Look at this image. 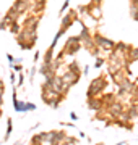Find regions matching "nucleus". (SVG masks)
Wrapping results in <instances>:
<instances>
[{
  "label": "nucleus",
  "mask_w": 138,
  "mask_h": 145,
  "mask_svg": "<svg viewBox=\"0 0 138 145\" xmlns=\"http://www.w3.org/2000/svg\"><path fill=\"white\" fill-rule=\"evenodd\" d=\"M70 118H72V119H78V116H76L75 113H70Z\"/></svg>",
  "instance_id": "24"
},
{
  "label": "nucleus",
  "mask_w": 138,
  "mask_h": 145,
  "mask_svg": "<svg viewBox=\"0 0 138 145\" xmlns=\"http://www.w3.org/2000/svg\"><path fill=\"white\" fill-rule=\"evenodd\" d=\"M102 63H104V60H102V58H98V60H96V65H94V66H96V68H101Z\"/></svg>",
  "instance_id": "21"
},
{
  "label": "nucleus",
  "mask_w": 138,
  "mask_h": 145,
  "mask_svg": "<svg viewBox=\"0 0 138 145\" xmlns=\"http://www.w3.org/2000/svg\"><path fill=\"white\" fill-rule=\"evenodd\" d=\"M93 40H94V44L99 47V48H104V50H114V47H115V42H112V40H109V39H106V37H102L101 34H94Z\"/></svg>",
  "instance_id": "3"
},
{
  "label": "nucleus",
  "mask_w": 138,
  "mask_h": 145,
  "mask_svg": "<svg viewBox=\"0 0 138 145\" xmlns=\"http://www.w3.org/2000/svg\"><path fill=\"white\" fill-rule=\"evenodd\" d=\"M127 55L130 57V60H132V61L138 60V48H132V47H130V50L127 52Z\"/></svg>",
  "instance_id": "12"
},
{
  "label": "nucleus",
  "mask_w": 138,
  "mask_h": 145,
  "mask_svg": "<svg viewBox=\"0 0 138 145\" xmlns=\"http://www.w3.org/2000/svg\"><path fill=\"white\" fill-rule=\"evenodd\" d=\"M117 145H125V142H119V144H117Z\"/></svg>",
  "instance_id": "26"
},
{
  "label": "nucleus",
  "mask_w": 138,
  "mask_h": 145,
  "mask_svg": "<svg viewBox=\"0 0 138 145\" xmlns=\"http://www.w3.org/2000/svg\"><path fill=\"white\" fill-rule=\"evenodd\" d=\"M8 29H10V32H13V34H20V24L18 23H11L10 26H8Z\"/></svg>",
  "instance_id": "13"
},
{
  "label": "nucleus",
  "mask_w": 138,
  "mask_h": 145,
  "mask_svg": "<svg viewBox=\"0 0 138 145\" xmlns=\"http://www.w3.org/2000/svg\"><path fill=\"white\" fill-rule=\"evenodd\" d=\"M10 81L11 82H15V74H13V72H10Z\"/></svg>",
  "instance_id": "22"
},
{
  "label": "nucleus",
  "mask_w": 138,
  "mask_h": 145,
  "mask_svg": "<svg viewBox=\"0 0 138 145\" xmlns=\"http://www.w3.org/2000/svg\"><path fill=\"white\" fill-rule=\"evenodd\" d=\"M15 145H23V142H16V144Z\"/></svg>",
  "instance_id": "27"
},
{
  "label": "nucleus",
  "mask_w": 138,
  "mask_h": 145,
  "mask_svg": "<svg viewBox=\"0 0 138 145\" xmlns=\"http://www.w3.org/2000/svg\"><path fill=\"white\" fill-rule=\"evenodd\" d=\"M80 47H81V44H80V39H78V37H70L62 52H64L65 55H75V53L80 50Z\"/></svg>",
  "instance_id": "2"
},
{
  "label": "nucleus",
  "mask_w": 138,
  "mask_h": 145,
  "mask_svg": "<svg viewBox=\"0 0 138 145\" xmlns=\"http://www.w3.org/2000/svg\"><path fill=\"white\" fill-rule=\"evenodd\" d=\"M37 24H39V18H36V16H31L25 21V27H28V29H37Z\"/></svg>",
  "instance_id": "8"
},
{
  "label": "nucleus",
  "mask_w": 138,
  "mask_h": 145,
  "mask_svg": "<svg viewBox=\"0 0 138 145\" xmlns=\"http://www.w3.org/2000/svg\"><path fill=\"white\" fill-rule=\"evenodd\" d=\"M39 57H41V55H39V52L34 53V61H37V58H39Z\"/></svg>",
  "instance_id": "23"
},
{
  "label": "nucleus",
  "mask_w": 138,
  "mask_h": 145,
  "mask_svg": "<svg viewBox=\"0 0 138 145\" xmlns=\"http://www.w3.org/2000/svg\"><path fill=\"white\" fill-rule=\"evenodd\" d=\"M60 78H62L64 84H67L68 87H72V86H75V84L80 81V74H75V72H72V71H68V69H67V71L60 76Z\"/></svg>",
  "instance_id": "4"
},
{
  "label": "nucleus",
  "mask_w": 138,
  "mask_h": 145,
  "mask_svg": "<svg viewBox=\"0 0 138 145\" xmlns=\"http://www.w3.org/2000/svg\"><path fill=\"white\" fill-rule=\"evenodd\" d=\"M102 105H104V102H102L101 99H98V97H91V99L88 100V106H90L91 110H101Z\"/></svg>",
  "instance_id": "7"
},
{
  "label": "nucleus",
  "mask_w": 138,
  "mask_h": 145,
  "mask_svg": "<svg viewBox=\"0 0 138 145\" xmlns=\"http://www.w3.org/2000/svg\"><path fill=\"white\" fill-rule=\"evenodd\" d=\"M122 113H123V106L120 103H112L111 105V114H112V116L119 118Z\"/></svg>",
  "instance_id": "9"
},
{
  "label": "nucleus",
  "mask_w": 138,
  "mask_h": 145,
  "mask_svg": "<svg viewBox=\"0 0 138 145\" xmlns=\"http://www.w3.org/2000/svg\"><path fill=\"white\" fill-rule=\"evenodd\" d=\"M23 82H25V76H23V72L20 71V74H18V86H23Z\"/></svg>",
  "instance_id": "18"
},
{
  "label": "nucleus",
  "mask_w": 138,
  "mask_h": 145,
  "mask_svg": "<svg viewBox=\"0 0 138 145\" xmlns=\"http://www.w3.org/2000/svg\"><path fill=\"white\" fill-rule=\"evenodd\" d=\"M52 60H54V48L49 47L47 52H46V57H44V63H52Z\"/></svg>",
  "instance_id": "10"
},
{
  "label": "nucleus",
  "mask_w": 138,
  "mask_h": 145,
  "mask_svg": "<svg viewBox=\"0 0 138 145\" xmlns=\"http://www.w3.org/2000/svg\"><path fill=\"white\" fill-rule=\"evenodd\" d=\"M101 2L102 0H93V3H98V5H101Z\"/></svg>",
  "instance_id": "25"
},
{
  "label": "nucleus",
  "mask_w": 138,
  "mask_h": 145,
  "mask_svg": "<svg viewBox=\"0 0 138 145\" xmlns=\"http://www.w3.org/2000/svg\"><path fill=\"white\" fill-rule=\"evenodd\" d=\"M88 15L94 20H99L102 16V10H101V5L98 3H93V5H88Z\"/></svg>",
  "instance_id": "6"
},
{
  "label": "nucleus",
  "mask_w": 138,
  "mask_h": 145,
  "mask_svg": "<svg viewBox=\"0 0 138 145\" xmlns=\"http://www.w3.org/2000/svg\"><path fill=\"white\" fill-rule=\"evenodd\" d=\"M28 3H29V0H16L11 7V10H15L18 15H23L28 10Z\"/></svg>",
  "instance_id": "5"
},
{
  "label": "nucleus",
  "mask_w": 138,
  "mask_h": 145,
  "mask_svg": "<svg viewBox=\"0 0 138 145\" xmlns=\"http://www.w3.org/2000/svg\"><path fill=\"white\" fill-rule=\"evenodd\" d=\"M7 58H8V61H10V65H13V63H15V57H13L11 53H7Z\"/></svg>",
  "instance_id": "20"
},
{
  "label": "nucleus",
  "mask_w": 138,
  "mask_h": 145,
  "mask_svg": "<svg viewBox=\"0 0 138 145\" xmlns=\"http://www.w3.org/2000/svg\"><path fill=\"white\" fill-rule=\"evenodd\" d=\"M11 69H15V71H21V65H20V63H16V65H11Z\"/></svg>",
  "instance_id": "19"
},
{
  "label": "nucleus",
  "mask_w": 138,
  "mask_h": 145,
  "mask_svg": "<svg viewBox=\"0 0 138 145\" xmlns=\"http://www.w3.org/2000/svg\"><path fill=\"white\" fill-rule=\"evenodd\" d=\"M106 86H107V82H106V79L104 78L94 79V81L90 84V87H88V99H91V97H98V95L106 89Z\"/></svg>",
  "instance_id": "1"
},
{
  "label": "nucleus",
  "mask_w": 138,
  "mask_h": 145,
  "mask_svg": "<svg viewBox=\"0 0 138 145\" xmlns=\"http://www.w3.org/2000/svg\"><path fill=\"white\" fill-rule=\"evenodd\" d=\"M33 110H36V105L34 103H29V102H25V106H23V111H33Z\"/></svg>",
  "instance_id": "16"
},
{
  "label": "nucleus",
  "mask_w": 138,
  "mask_h": 145,
  "mask_svg": "<svg viewBox=\"0 0 138 145\" xmlns=\"http://www.w3.org/2000/svg\"><path fill=\"white\" fill-rule=\"evenodd\" d=\"M11 129H13V124H11V119H8V121H7V134H5V140L8 139V137H10Z\"/></svg>",
  "instance_id": "15"
},
{
  "label": "nucleus",
  "mask_w": 138,
  "mask_h": 145,
  "mask_svg": "<svg viewBox=\"0 0 138 145\" xmlns=\"http://www.w3.org/2000/svg\"><path fill=\"white\" fill-rule=\"evenodd\" d=\"M0 87H3V84H2V81H0Z\"/></svg>",
  "instance_id": "28"
},
{
  "label": "nucleus",
  "mask_w": 138,
  "mask_h": 145,
  "mask_svg": "<svg viewBox=\"0 0 138 145\" xmlns=\"http://www.w3.org/2000/svg\"><path fill=\"white\" fill-rule=\"evenodd\" d=\"M20 47H21L23 50H31L33 47H34V44L33 42H20Z\"/></svg>",
  "instance_id": "14"
},
{
  "label": "nucleus",
  "mask_w": 138,
  "mask_h": 145,
  "mask_svg": "<svg viewBox=\"0 0 138 145\" xmlns=\"http://www.w3.org/2000/svg\"><path fill=\"white\" fill-rule=\"evenodd\" d=\"M68 5H70V0H65L64 5H62V8H60V15H62V13H64V11L67 10V8H68Z\"/></svg>",
  "instance_id": "17"
},
{
  "label": "nucleus",
  "mask_w": 138,
  "mask_h": 145,
  "mask_svg": "<svg viewBox=\"0 0 138 145\" xmlns=\"http://www.w3.org/2000/svg\"><path fill=\"white\" fill-rule=\"evenodd\" d=\"M67 69L72 71V72H75V74H80V66H78V63L76 61H72L68 66H67Z\"/></svg>",
  "instance_id": "11"
}]
</instances>
